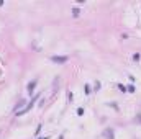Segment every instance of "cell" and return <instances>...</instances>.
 Masks as SVG:
<instances>
[{
    "mask_svg": "<svg viewBox=\"0 0 141 139\" xmlns=\"http://www.w3.org/2000/svg\"><path fill=\"white\" fill-rule=\"evenodd\" d=\"M39 95H41V93H39V92H36V93H35V97H33V98H31V100H30V102L26 103V106H23V110H20V111H16V113H15V116H16V118H20V116H23L25 113H28V111L31 110V108H33V105H35L36 102H38Z\"/></svg>",
    "mask_w": 141,
    "mask_h": 139,
    "instance_id": "6da1fadb",
    "label": "cell"
},
{
    "mask_svg": "<svg viewBox=\"0 0 141 139\" xmlns=\"http://www.w3.org/2000/svg\"><path fill=\"white\" fill-rule=\"evenodd\" d=\"M49 59H51V62L59 64V66H61V64H66L67 61H69V57H67V56H51Z\"/></svg>",
    "mask_w": 141,
    "mask_h": 139,
    "instance_id": "7a4b0ae2",
    "label": "cell"
},
{
    "mask_svg": "<svg viewBox=\"0 0 141 139\" xmlns=\"http://www.w3.org/2000/svg\"><path fill=\"white\" fill-rule=\"evenodd\" d=\"M36 85H38V79H33L31 82H28V85H26V93L30 97L35 93V90H36Z\"/></svg>",
    "mask_w": 141,
    "mask_h": 139,
    "instance_id": "3957f363",
    "label": "cell"
},
{
    "mask_svg": "<svg viewBox=\"0 0 141 139\" xmlns=\"http://www.w3.org/2000/svg\"><path fill=\"white\" fill-rule=\"evenodd\" d=\"M103 138L105 139H115V129L113 128H107L103 131Z\"/></svg>",
    "mask_w": 141,
    "mask_h": 139,
    "instance_id": "277c9868",
    "label": "cell"
},
{
    "mask_svg": "<svg viewBox=\"0 0 141 139\" xmlns=\"http://www.w3.org/2000/svg\"><path fill=\"white\" fill-rule=\"evenodd\" d=\"M90 93H92V87H90V83H85V85H84V95L89 97Z\"/></svg>",
    "mask_w": 141,
    "mask_h": 139,
    "instance_id": "5b68a950",
    "label": "cell"
},
{
    "mask_svg": "<svg viewBox=\"0 0 141 139\" xmlns=\"http://www.w3.org/2000/svg\"><path fill=\"white\" fill-rule=\"evenodd\" d=\"M80 13H82V12H80V8H79V7L72 8V16H74V18H79V16H80Z\"/></svg>",
    "mask_w": 141,
    "mask_h": 139,
    "instance_id": "8992f818",
    "label": "cell"
},
{
    "mask_svg": "<svg viewBox=\"0 0 141 139\" xmlns=\"http://www.w3.org/2000/svg\"><path fill=\"white\" fill-rule=\"evenodd\" d=\"M135 92H136L135 83H130V85H126V93H135Z\"/></svg>",
    "mask_w": 141,
    "mask_h": 139,
    "instance_id": "52a82bcc",
    "label": "cell"
},
{
    "mask_svg": "<svg viewBox=\"0 0 141 139\" xmlns=\"http://www.w3.org/2000/svg\"><path fill=\"white\" fill-rule=\"evenodd\" d=\"M100 88H102V82L100 80H95L94 82V92H98Z\"/></svg>",
    "mask_w": 141,
    "mask_h": 139,
    "instance_id": "ba28073f",
    "label": "cell"
},
{
    "mask_svg": "<svg viewBox=\"0 0 141 139\" xmlns=\"http://www.w3.org/2000/svg\"><path fill=\"white\" fill-rule=\"evenodd\" d=\"M84 113H85V110H84V106H79L77 110H75V115L80 118V116H84Z\"/></svg>",
    "mask_w": 141,
    "mask_h": 139,
    "instance_id": "9c48e42d",
    "label": "cell"
},
{
    "mask_svg": "<svg viewBox=\"0 0 141 139\" xmlns=\"http://www.w3.org/2000/svg\"><path fill=\"white\" fill-rule=\"evenodd\" d=\"M72 100H74V93H72L70 90H67V102H69V103H72Z\"/></svg>",
    "mask_w": 141,
    "mask_h": 139,
    "instance_id": "30bf717a",
    "label": "cell"
},
{
    "mask_svg": "<svg viewBox=\"0 0 141 139\" xmlns=\"http://www.w3.org/2000/svg\"><path fill=\"white\" fill-rule=\"evenodd\" d=\"M41 129H43V124H38V126H36V131H35V136H36V138L41 134Z\"/></svg>",
    "mask_w": 141,
    "mask_h": 139,
    "instance_id": "8fae6325",
    "label": "cell"
},
{
    "mask_svg": "<svg viewBox=\"0 0 141 139\" xmlns=\"http://www.w3.org/2000/svg\"><path fill=\"white\" fill-rule=\"evenodd\" d=\"M131 59H133V61H135V62H138V61H140V59H141V54H140V52H135V54H133V56H131Z\"/></svg>",
    "mask_w": 141,
    "mask_h": 139,
    "instance_id": "7c38bea8",
    "label": "cell"
},
{
    "mask_svg": "<svg viewBox=\"0 0 141 139\" xmlns=\"http://www.w3.org/2000/svg\"><path fill=\"white\" fill-rule=\"evenodd\" d=\"M118 90L123 92V93H126V85L125 83H118Z\"/></svg>",
    "mask_w": 141,
    "mask_h": 139,
    "instance_id": "4fadbf2b",
    "label": "cell"
},
{
    "mask_svg": "<svg viewBox=\"0 0 141 139\" xmlns=\"http://www.w3.org/2000/svg\"><path fill=\"white\" fill-rule=\"evenodd\" d=\"M128 80H130V83H135V82H136V77L130 74V75H128Z\"/></svg>",
    "mask_w": 141,
    "mask_h": 139,
    "instance_id": "5bb4252c",
    "label": "cell"
},
{
    "mask_svg": "<svg viewBox=\"0 0 141 139\" xmlns=\"http://www.w3.org/2000/svg\"><path fill=\"white\" fill-rule=\"evenodd\" d=\"M108 106H112V108H113L115 111H118V105L115 103V102H112V103H108Z\"/></svg>",
    "mask_w": 141,
    "mask_h": 139,
    "instance_id": "9a60e30c",
    "label": "cell"
},
{
    "mask_svg": "<svg viewBox=\"0 0 141 139\" xmlns=\"http://www.w3.org/2000/svg\"><path fill=\"white\" fill-rule=\"evenodd\" d=\"M75 3H77V5H82V3H85V0H75Z\"/></svg>",
    "mask_w": 141,
    "mask_h": 139,
    "instance_id": "2e32d148",
    "label": "cell"
},
{
    "mask_svg": "<svg viewBox=\"0 0 141 139\" xmlns=\"http://www.w3.org/2000/svg\"><path fill=\"white\" fill-rule=\"evenodd\" d=\"M38 139H49V136H41V138H38Z\"/></svg>",
    "mask_w": 141,
    "mask_h": 139,
    "instance_id": "e0dca14e",
    "label": "cell"
},
{
    "mask_svg": "<svg viewBox=\"0 0 141 139\" xmlns=\"http://www.w3.org/2000/svg\"><path fill=\"white\" fill-rule=\"evenodd\" d=\"M0 7H3V0H0Z\"/></svg>",
    "mask_w": 141,
    "mask_h": 139,
    "instance_id": "ac0fdd59",
    "label": "cell"
}]
</instances>
